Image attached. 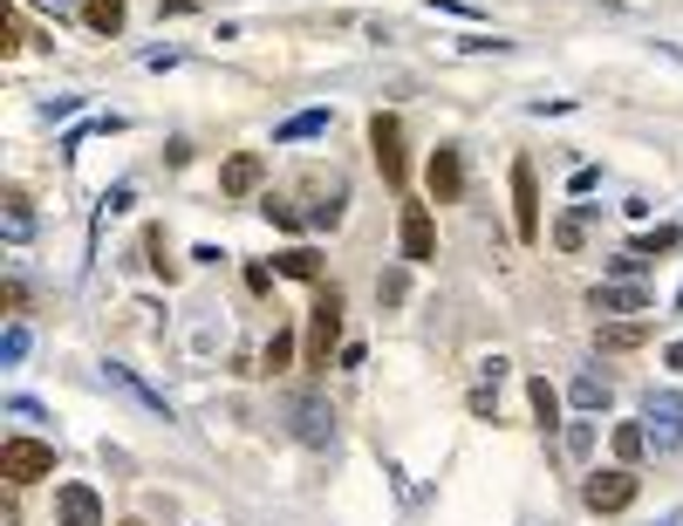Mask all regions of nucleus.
Here are the masks:
<instances>
[{
    "label": "nucleus",
    "mask_w": 683,
    "mask_h": 526,
    "mask_svg": "<svg viewBox=\"0 0 683 526\" xmlns=\"http://www.w3.org/2000/svg\"><path fill=\"white\" fill-rule=\"evenodd\" d=\"M581 506L601 513V519H609V513H629V506H636V472H629V465L588 472V479H581Z\"/></svg>",
    "instance_id": "1"
},
{
    "label": "nucleus",
    "mask_w": 683,
    "mask_h": 526,
    "mask_svg": "<svg viewBox=\"0 0 683 526\" xmlns=\"http://www.w3.org/2000/svg\"><path fill=\"white\" fill-rule=\"evenodd\" d=\"M56 472V444H41V438H8L0 444V479L8 486H35Z\"/></svg>",
    "instance_id": "2"
},
{
    "label": "nucleus",
    "mask_w": 683,
    "mask_h": 526,
    "mask_svg": "<svg viewBox=\"0 0 683 526\" xmlns=\"http://www.w3.org/2000/svg\"><path fill=\"white\" fill-rule=\"evenodd\" d=\"M288 424H294V438L308 444V451H328V444H336V411H328L315 390H294V396H288Z\"/></svg>",
    "instance_id": "3"
},
{
    "label": "nucleus",
    "mask_w": 683,
    "mask_h": 526,
    "mask_svg": "<svg viewBox=\"0 0 683 526\" xmlns=\"http://www.w3.org/2000/svg\"><path fill=\"white\" fill-rule=\"evenodd\" d=\"M643 431H649V451H676L683 444V396L649 390L643 396Z\"/></svg>",
    "instance_id": "4"
},
{
    "label": "nucleus",
    "mask_w": 683,
    "mask_h": 526,
    "mask_svg": "<svg viewBox=\"0 0 683 526\" xmlns=\"http://www.w3.org/2000/svg\"><path fill=\"white\" fill-rule=\"evenodd\" d=\"M369 150H376V171H383V185L403 192L411 164H403V123H397V117H369Z\"/></svg>",
    "instance_id": "5"
},
{
    "label": "nucleus",
    "mask_w": 683,
    "mask_h": 526,
    "mask_svg": "<svg viewBox=\"0 0 683 526\" xmlns=\"http://www.w3.org/2000/svg\"><path fill=\"white\" fill-rule=\"evenodd\" d=\"M342 342V294L321 288L315 301V321H308V369H328V348Z\"/></svg>",
    "instance_id": "6"
},
{
    "label": "nucleus",
    "mask_w": 683,
    "mask_h": 526,
    "mask_svg": "<svg viewBox=\"0 0 683 526\" xmlns=\"http://www.w3.org/2000/svg\"><path fill=\"white\" fill-rule=\"evenodd\" d=\"M513 233L534 246L540 240V179H534V164L513 158Z\"/></svg>",
    "instance_id": "7"
},
{
    "label": "nucleus",
    "mask_w": 683,
    "mask_h": 526,
    "mask_svg": "<svg viewBox=\"0 0 683 526\" xmlns=\"http://www.w3.org/2000/svg\"><path fill=\"white\" fill-rule=\"evenodd\" d=\"M588 308H595V315H629V321H636V315H649V288H636V281H601V288L588 294Z\"/></svg>",
    "instance_id": "8"
},
{
    "label": "nucleus",
    "mask_w": 683,
    "mask_h": 526,
    "mask_svg": "<svg viewBox=\"0 0 683 526\" xmlns=\"http://www.w3.org/2000/svg\"><path fill=\"white\" fill-rule=\"evenodd\" d=\"M424 179H431V198H438V206H451V198L465 192V158H459V144H438Z\"/></svg>",
    "instance_id": "9"
},
{
    "label": "nucleus",
    "mask_w": 683,
    "mask_h": 526,
    "mask_svg": "<svg viewBox=\"0 0 683 526\" xmlns=\"http://www.w3.org/2000/svg\"><path fill=\"white\" fill-rule=\"evenodd\" d=\"M56 526H103V499L89 486H62L56 492Z\"/></svg>",
    "instance_id": "10"
},
{
    "label": "nucleus",
    "mask_w": 683,
    "mask_h": 526,
    "mask_svg": "<svg viewBox=\"0 0 683 526\" xmlns=\"http://www.w3.org/2000/svg\"><path fill=\"white\" fill-rule=\"evenodd\" d=\"M260 179H267V158H260V150H240V158H225L219 192L225 198H246V192H260Z\"/></svg>",
    "instance_id": "11"
},
{
    "label": "nucleus",
    "mask_w": 683,
    "mask_h": 526,
    "mask_svg": "<svg viewBox=\"0 0 683 526\" xmlns=\"http://www.w3.org/2000/svg\"><path fill=\"white\" fill-rule=\"evenodd\" d=\"M438 254V225L424 206H403V260H431Z\"/></svg>",
    "instance_id": "12"
},
{
    "label": "nucleus",
    "mask_w": 683,
    "mask_h": 526,
    "mask_svg": "<svg viewBox=\"0 0 683 526\" xmlns=\"http://www.w3.org/2000/svg\"><path fill=\"white\" fill-rule=\"evenodd\" d=\"M83 21L96 35H123V21H131V8L123 0H83Z\"/></svg>",
    "instance_id": "13"
},
{
    "label": "nucleus",
    "mask_w": 683,
    "mask_h": 526,
    "mask_svg": "<svg viewBox=\"0 0 683 526\" xmlns=\"http://www.w3.org/2000/svg\"><path fill=\"white\" fill-rule=\"evenodd\" d=\"M526 404H534V417H540V431H553V424H561V390L547 383V376H534V383H526Z\"/></svg>",
    "instance_id": "14"
},
{
    "label": "nucleus",
    "mask_w": 683,
    "mask_h": 526,
    "mask_svg": "<svg viewBox=\"0 0 683 526\" xmlns=\"http://www.w3.org/2000/svg\"><path fill=\"white\" fill-rule=\"evenodd\" d=\"M595 342H601V348H615V356H622V348H643V342H649V321H643V315H636V321H609V329H601Z\"/></svg>",
    "instance_id": "15"
},
{
    "label": "nucleus",
    "mask_w": 683,
    "mask_h": 526,
    "mask_svg": "<svg viewBox=\"0 0 683 526\" xmlns=\"http://www.w3.org/2000/svg\"><path fill=\"white\" fill-rule=\"evenodd\" d=\"M588 212H595V206L561 212V225H553V246H561V254H581V240H588Z\"/></svg>",
    "instance_id": "16"
},
{
    "label": "nucleus",
    "mask_w": 683,
    "mask_h": 526,
    "mask_svg": "<svg viewBox=\"0 0 683 526\" xmlns=\"http://www.w3.org/2000/svg\"><path fill=\"white\" fill-rule=\"evenodd\" d=\"M103 376H110V383H117V390H131V396H137V404L150 411V417H164V424H171V404H164V396H150V390L137 383V376H131V369H117V363H110Z\"/></svg>",
    "instance_id": "17"
},
{
    "label": "nucleus",
    "mask_w": 683,
    "mask_h": 526,
    "mask_svg": "<svg viewBox=\"0 0 683 526\" xmlns=\"http://www.w3.org/2000/svg\"><path fill=\"white\" fill-rule=\"evenodd\" d=\"M321 131H328V110H301L273 131V144H301V137H321Z\"/></svg>",
    "instance_id": "18"
},
{
    "label": "nucleus",
    "mask_w": 683,
    "mask_h": 526,
    "mask_svg": "<svg viewBox=\"0 0 683 526\" xmlns=\"http://www.w3.org/2000/svg\"><path fill=\"white\" fill-rule=\"evenodd\" d=\"M281 273H288V281H321V254H315V246H288Z\"/></svg>",
    "instance_id": "19"
},
{
    "label": "nucleus",
    "mask_w": 683,
    "mask_h": 526,
    "mask_svg": "<svg viewBox=\"0 0 683 526\" xmlns=\"http://www.w3.org/2000/svg\"><path fill=\"white\" fill-rule=\"evenodd\" d=\"M568 396H574V411H601V404H609V376H595V369H588V376H574V390H568Z\"/></svg>",
    "instance_id": "20"
},
{
    "label": "nucleus",
    "mask_w": 683,
    "mask_h": 526,
    "mask_svg": "<svg viewBox=\"0 0 683 526\" xmlns=\"http://www.w3.org/2000/svg\"><path fill=\"white\" fill-rule=\"evenodd\" d=\"M643 451H649V431H643V424H615V458H622V465H636Z\"/></svg>",
    "instance_id": "21"
},
{
    "label": "nucleus",
    "mask_w": 683,
    "mask_h": 526,
    "mask_svg": "<svg viewBox=\"0 0 683 526\" xmlns=\"http://www.w3.org/2000/svg\"><path fill=\"white\" fill-rule=\"evenodd\" d=\"M21 356H28V321H8V335H0V363H21Z\"/></svg>",
    "instance_id": "22"
},
{
    "label": "nucleus",
    "mask_w": 683,
    "mask_h": 526,
    "mask_svg": "<svg viewBox=\"0 0 683 526\" xmlns=\"http://www.w3.org/2000/svg\"><path fill=\"white\" fill-rule=\"evenodd\" d=\"M643 267H649V260L636 254V246H629V254H615V260H609V281H636V288H643Z\"/></svg>",
    "instance_id": "23"
},
{
    "label": "nucleus",
    "mask_w": 683,
    "mask_h": 526,
    "mask_svg": "<svg viewBox=\"0 0 683 526\" xmlns=\"http://www.w3.org/2000/svg\"><path fill=\"white\" fill-rule=\"evenodd\" d=\"M636 254H643V260H649V254H676V225H656V233H643Z\"/></svg>",
    "instance_id": "24"
},
{
    "label": "nucleus",
    "mask_w": 683,
    "mask_h": 526,
    "mask_svg": "<svg viewBox=\"0 0 683 526\" xmlns=\"http://www.w3.org/2000/svg\"><path fill=\"white\" fill-rule=\"evenodd\" d=\"M267 219L281 225V233H301V225H308V219H301V212L288 206V198H267Z\"/></svg>",
    "instance_id": "25"
},
{
    "label": "nucleus",
    "mask_w": 683,
    "mask_h": 526,
    "mask_svg": "<svg viewBox=\"0 0 683 526\" xmlns=\"http://www.w3.org/2000/svg\"><path fill=\"white\" fill-rule=\"evenodd\" d=\"M21 41H28V35H21V14L8 8V14H0V56H14V48H21Z\"/></svg>",
    "instance_id": "26"
},
{
    "label": "nucleus",
    "mask_w": 683,
    "mask_h": 526,
    "mask_svg": "<svg viewBox=\"0 0 683 526\" xmlns=\"http://www.w3.org/2000/svg\"><path fill=\"white\" fill-rule=\"evenodd\" d=\"M595 451V424H568V458H588Z\"/></svg>",
    "instance_id": "27"
},
{
    "label": "nucleus",
    "mask_w": 683,
    "mask_h": 526,
    "mask_svg": "<svg viewBox=\"0 0 683 526\" xmlns=\"http://www.w3.org/2000/svg\"><path fill=\"white\" fill-rule=\"evenodd\" d=\"M35 233V219H28V206L21 198H8V240H28Z\"/></svg>",
    "instance_id": "28"
},
{
    "label": "nucleus",
    "mask_w": 683,
    "mask_h": 526,
    "mask_svg": "<svg viewBox=\"0 0 683 526\" xmlns=\"http://www.w3.org/2000/svg\"><path fill=\"white\" fill-rule=\"evenodd\" d=\"M288 356H294V335H273L267 342V369H288Z\"/></svg>",
    "instance_id": "29"
},
{
    "label": "nucleus",
    "mask_w": 683,
    "mask_h": 526,
    "mask_svg": "<svg viewBox=\"0 0 683 526\" xmlns=\"http://www.w3.org/2000/svg\"><path fill=\"white\" fill-rule=\"evenodd\" d=\"M492 390H499V383H478V390H472V411H478V417H492V411H499V396H492Z\"/></svg>",
    "instance_id": "30"
},
{
    "label": "nucleus",
    "mask_w": 683,
    "mask_h": 526,
    "mask_svg": "<svg viewBox=\"0 0 683 526\" xmlns=\"http://www.w3.org/2000/svg\"><path fill=\"white\" fill-rule=\"evenodd\" d=\"M376 294H383V301H390V308H397V301H403V294H411V281H403V273H383V288H376Z\"/></svg>",
    "instance_id": "31"
},
{
    "label": "nucleus",
    "mask_w": 683,
    "mask_h": 526,
    "mask_svg": "<svg viewBox=\"0 0 683 526\" xmlns=\"http://www.w3.org/2000/svg\"><path fill=\"white\" fill-rule=\"evenodd\" d=\"M21 301H28V288H21V281L0 288V308H8V315H21Z\"/></svg>",
    "instance_id": "32"
},
{
    "label": "nucleus",
    "mask_w": 683,
    "mask_h": 526,
    "mask_svg": "<svg viewBox=\"0 0 683 526\" xmlns=\"http://www.w3.org/2000/svg\"><path fill=\"white\" fill-rule=\"evenodd\" d=\"M663 363H670V369L683 376V342H670V348H663Z\"/></svg>",
    "instance_id": "33"
},
{
    "label": "nucleus",
    "mask_w": 683,
    "mask_h": 526,
    "mask_svg": "<svg viewBox=\"0 0 683 526\" xmlns=\"http://www.w3.org/2000/svg\"><path fill=\"white\" fill-rule=\"evenodd\" d=\"M656 526H683V513H663V519H656Z\"/></svg>",
    "instance_id": "34"
},
{
    "label": "nucleus",
    "mask_w": 683,
    "mask_h": 526,
    "mask_svg": "<svg viewBox=\"0 0 683 526\" xmlns=\"http://www.w3.org/2000/svg\"><path fill=\"white\" fill-rule=\"evenodd\" d=\"M123 526H144V519H123Z\"/></svg>",
    "instance_id": "35"
}]
</instances>
